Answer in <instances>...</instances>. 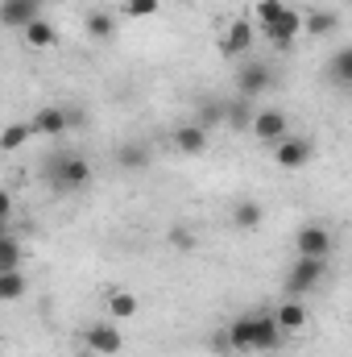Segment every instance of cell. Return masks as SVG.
Segmentation results:
<instances>
[{
    "label": "cell",
    "mask_w": 352,
    "mask_h": 357,
    "mask_svg": "<svg viewBox=\"0 0 352 357\" xmlns=\"http://www.w3.org/2000/svg\"><path fill=\"white\" fill-rule=\"evenodd\" d=\"M224 121H228V112H224V100H203V104H199V116H195V125L211 129V125H224Z\"/></svg>",
    "instance_id": "obj_26"
},
{
    "label": "cell",
    "mask_w": 352,
    "mask_h": 357,
    "mask_svg": "<svg viewBox=\"0 0 352 357\" xmlns=\"http://www.w3.org/2000/svg\"><path fill=\"white\" fill-rule=\"evenodd\" d=\"M224 112H228V121H224V125H232V129H253V116H257L253 100H245V96L224 100Z\"/></svg>",
    "instance_id": "obj_17"
},
{
    "label": "cell",
    "mask_w": 352,
    "mask_h": 357,
    "mask_svg": "<svg viewBox=\"0 0 352 357\" xmlns=\"http://www.w3.org/2000/svg\"><path fill=\"white\" fill-rule=\"evenodd\" d=\"M0 216H4V220L13 216V195H8V191H0Z\"/></svg>",
    "instance_id": "obj_31"
},
{
    "label": "cell",
    "mask_w": 352,
    "mask_h": 357,
    "mask_svg": "<svg viewBox=\"0 0 352 357\" xmlns=\"http://www.w3.org/2000/svg\"><path fill=\"white\" fill-rule=\"evenodd\" d=\"M170 245H175L178 254H191V250L199 245V237H195L191 229H182V225H178V229H170Z\"/></svg>",
    "instance_id": "obj_29"
},
{
    "label": "cell",
    "mask_w": 352,
    "mask_h": 357,
    "mask_svg": "<svg viewBox=\"0 0 352 357\" xmlns=\"http://www.w3.org/2000/svg\"><path fill=\"white\" fill-rule=\"evenodd\" d=\"M286 8H290V4H282V0H257V4H253V13H257V25H273V21H278V17H282V13H286Z\"/></svg>",
    "instance_id": "obj_28"
},
{
    "label": "cell",
    "mask_w": 352,
    "mask_h": 357,
    "mask_svg": "<svg viewBox=\"0 0 352 357\" xmlns=\"http://www.w3.org/2000/svg\"><path fill=\"white\" fill-rule=\"evenodd\" d=\"M8 270H21V241L13 233L0 237V274H8Z\"/></svg>",
    "instance_id": "obj_25"
},
{
    "label": "cell",
    "mask_w": 352,
    "mask_h": 357,
    "mask_svg": "<svg viewBox=\"0 0 352 357\" xmlns=\"http://www.w3.org/2000/svg\"><path fill=\"white\" fill-rule=\"evenodd\" d=\"M298 33H303V13H298V8H286L273 25H265L262 29V38L269 42V46H278V50H290Z\"/></svg>",
    "instance_id": "obj_6"
},
{
    "label": "cell",
    "mask_w": 352,
    "mask_h": 357,
    "mask_svg": "<svg viewBox=\"0 0 352 357\" xmlns=\"http://www.w3.org/2000/svg\"><path fill=\"white\" fill-rule=\"evenodd\" d=\"M269 88H273V67H265V63H245V67L237 71V96L257 100V96H265Z\"/></svg>",
    "instance_id": "obj_8"
},
{
    "label": "cell",
    "mask_w": 352,
    "mask_h": 357,
    "mask_svg": "<svg viewBox=\"0 0 352 357\" xmlns=\"http://www.w3.org/2000/svg\"><path fill=\"white\" fill-rule=\"evenodd\" d=\"M257 142H265L269 150L273 146H282L286 137H290V125H286V112L282 108H257V116H253V129H249Z\"/></svg>",
    "instance_id": "obj_4"
},
{
    "label": "cell",
    "mask_w": 352,
    "mask_h": 357,
    "mask_svg": "<svg viewBox=\"0 0 352 357\" xmlns=\"http://www.w3.org/2000/svg\"><path fill=\"white\" fill-rule=\"evenodd\" d=\"M273 316H278L282 333H303V328H307V307H303V299H290V295H286V303H282Z\"/></svg>",
    "instance_id": "obj_15"
},
{
    "label": "cell",
    "mask_w": 352,
    "mask_h": 357,
    "mask_svg": "<svg viewBox=\"0 0 352 357\" xmlns=\"http://www.w3.org/2000/svg\"><path fill=\"white\" fill-rule=\"evenodd\" d=\"M228 337H232V354H253L257 349V316H237L228 324Z\"/></svg>",
    "instance_id": "obj_12"
},
{
    "label": "cell",
    "mask_w": 352,
    "mask_h": 357,
    "mask_svg": "<svg viewBox=\"0 0 352 357\" xmlns=\"http://www.w3.org/2000/svg\"><path fill=\"white\" fill-rule=\"evenodd\" d=\"M83 29H88V38H95V42H108L112 33H116V21H112V13H88L83 17Z\"/></svg>",
    "instance_id": "obj_23"
},
{
    "label": "cell",
    "mask_w": 352,
    "mask_h": 357,
    "mask_svg": "<svg viewBox=\"0 0 352 357\" xmlns=\"http://www.w3.org/2000/svg\"><path fill=\"white\" fill-rule=\"evenodd\" d=\"M262 220H265V208L257 199H241V204L232 208V225H237V229H257Z\"/></svg>",
    "instance_id": "obj_19"
},
{
    "label": "cell",
    "mask_w": 352,
    "mask_h": 357,
    "mask_svg": "<svg viewBox=\"0 0 352 357\" xmlns=\"http://www.w3.org/2000/svg\"><path fill=\"white\" fill-rule=\"evenodd\" d=\"M336 29H340V17H336L332 8H311V13H303V33L328 38V33H336Z\"/></svg>",
    "instance_id": "obj_14"
},
{
    "label": "cell",
    "mask_w": 352,
    "mask_h": 357,
    "mask_svg": "<svg viewBox=\"0 0 352 357\" xmlns=\"http://www.w3.org/2000/svg\"><path fill=\"white\" fill-rule=\"evenodd\" d=\"M79 121H83V116H79L75 108H58V104H50V108H38L29 125H33L38 137H63V133H67L71 125H79Z\"/></svg>",
    "instance_id": "obj_3"
},
{
    "label": "cell",
    "mask_w": 352,
    "mask_h": 357,
    "mask_svg": "<svg viewBox=\"0 0 352 357\" xmlns=\"http://www.w3.org/2000/svg\"><path fill=\"white\" fill-rule=\"evenodd\" d=\"M170 142H175L178 154H191V158H195V154H203V150H207V129H203V125H195V121H191V125H178Z\"/></svg>",
    "instance_id": "obj_13"
},
{
    "label": "cell",
    "mask_w": 352,
    "mask_h": 357,
    "mask_svg": "<svg viewBox=\"0 0 352 357\" xmlns=\"http://www.w3.org/2000/svg\"><path fill=\"white\" fill-rule=\"evenodd\" d=\"M328 262H332V258H294V266L286 270V295H290V299L311 295V291L328 278Z\"/></svg>",
    "instance_id": "obj_1"
},
{
    "label": "cell",
    "mask_w": 352,
    "mask_h": 357,
    "mask_svg": "<svg viewBox=\"0 0 352 357\" xmlns=\"http://www.w3.org/2000/svg\"><path fill=\"white\" fill-rule=\"evenodd\" d=\"M328 79H332L336 88L352 91V46H344V50L332 54V63H328Z\"/></svg>",
    "instance_id": "obj_18"
},
{
    "label": "cell",
    "mask_w": 352,
    "mask_h": 357,
    "mask_svg": "<svg viewBox=\"0 0 352 357\" xmlns=\"http://www.w3.org/2000/svg\"><path fill=\"white\" fill-rule=\"evenodd\" d=\"M29 137H38V133H33V125H29V121H25V125L17 121V125H8V129L0 133V150H4V154H17Z\"/></svg>",
    "instance_id": "obj_20"
},
{
    "label": "cell",
    "mask_w": 352,
    "mask_h": 357,
    "mask_svg": "<svg viewBox=\"0 0 352 357\" xmlns=\"http://www.w3.org/2000/svg\"><path fill=\"white\" fill-rule=\"evenodd\" d=\"M83 345H88L91 354H99V357H112V354L125 349V337H120V328H116L112 320H95L88 333H83Z\"/></svg>",
    "instance_id": "obj_7"
},
{
    "label": "cell",
    "mask_w": 352,
    "mask_h": 357,
    "mask_svg": "<svg viewBox=\"0 0 352 357\" xmlns=\"http://www.w3.org/2000/svg\"><path fill=\"white\" fill-rule=\"evenodd\" d=\"M46 187L58 191V195H79V191H88L91 187V162L83 154H67L63 167L54 171V178H50Z\"/></svg>",
    "instance_id": "obj_2"
},
{
    "label": "cell",
    "mask_w": 352,
    "mask_h": 357,
    "mask_svg": "<svg viewBox=\"0 0 352 357\" xmlns=\"http://www.w3.org/2000/svg\"><path fill=\"white\" fill-rule=\"evenodd\" d=\"M253 38H257V33H253V21L237 17V21L228 25V33L220 38V54H224V59H241V54L253 46Z\"/></svg>",
    "instance_id": "obj_11"
},
{
    "label": "cell",
    "mask_w": 352,
    "mask_h": 357,
    "mask_svg": "<svg viewBox=\"0 0 352 357\" xmlns=\"http://www.w3.org/2000/svg\"><path fill=\"white\" fill-rule=\"evenodd\" d=\"M162 0H125V17H154Z\"/></svg>",
    "instance_id": "obj_30"
},
{
    "label": "cell",
    "mask_w": 352,
    "mask_h": 357,
    "mask_svg": "<svg viewBox=\"0 0 352 357\" xmlns=\"http://www.w3.org/2000/svg\"><path fill=\"white\" fill-rule=\"evenodd\" d=\"M332 250H336V241L323 225H303L294 233V254L298 258H332Z\"/></svg>",
    "instance_id": "obj_5"
},
{
    "label": "cell",
    "mask_w": 352,
    "mask_h": 357,
    "mask_svg": "<svg viewBox=\"0 0 352 357\" xmlns=\"http://www.w3.org/2000/svg\"><path fill=\"white\" fill-rule=\"evenodd\" d=\"M311 154H315V146H311V137H286L282 146H273V162L282 167V171H303L307 162H311Z\"/></svg>",
    "instance_id": "obj_9"
},
{
    "label": "cell",
    "mask_w": 352,
    "mask_h": 357,
    "mask_svg": "<svg viewBox=\"0 0 352 357\" xmlns=\"http://www.w3.org/2000/svg\"><path fill=\"white\" fill-rule=\"evenodd\" d=\"M42 4H46V0H4V4H0V21H4L8 29H29V25L42 17Z\"/></svg>",
    "instance_id": "obj_10"
},
{
    "label": "cell",
    "mask_w": 352,
    "mask_h": 357,
    "mask_svg": "<svg viewBox=\"0 0 352 357\" xmlns=\"http://www.w3.org/2000/svg\"><path fill=\"white\" fill-rule=\"evenodd\" d=\"M137 307H141V303H137L133 291H116V295H108V316H112V320H133Z\"/></svg>",
    "instance_id": "obj_22"
},
{
    "label": "cell",
    "mask_w": 352,
    "mask_h": 357,
    "mask_svg": "<svg viewBox=\"0 0 352 357\" xmlns=\"http://www.w3.org/2000/svg\"><path fill=\"white\" fill-rule=\"evenodd\" d=\"M282 324H278V316L269 312V316H257V349L262 354H273V349H282Z\"/></svg>",
    "instance_id": "obj_16"
},
{
    "label": "cell",
    "mask_w": 352,
    "mask_h": 357,
    "mask_svg": "<svg viewBox=\"0 0 352 357\" xmlns=\"http://www.w3.org/2000/svg\"><path fill=\"white\" fill-rule=\"evenodd\" d=\"M21 295H25V274H21V270L0 274V299H4V303H17Z\"/></svg>",
    "instance_id": "obj_27"
},
{
    "label": "cell",
    "mask_w": 352,
    "mask_h": 357,
    "mask_svg": "<svg viewBox=\"0 0 352 357\" xmlns=\"http://www.w3.org/2000/svg\"><path fill=\"white\" fill-rule=\"evenodd\" d=\"M54 38H58V33H54V25H50L46 17H38V21L25 29V42H29L33 50H46V46H54Z\"/></svg>",
    "instance_id": "obj_24"
},
{
    "label": "cell",
    "mask_w": 352,
    "mask_h": 357,
    "mask_svg": "<svg viewBox=\"0 0 352 357\" xmlns=\"http://www.w3.org/2000/svg\"><path fill=\"white\" fill-rule=\"evenodd\" d=\"M116 162H120L125 171H145V167H150V150H145L141 142H129V146L116 150Z\"/></svg>",
    "instance_id": "obj_21"
}]
</instances>
